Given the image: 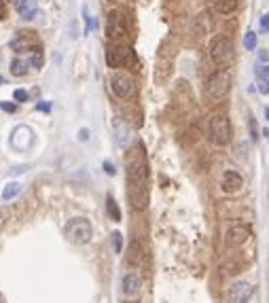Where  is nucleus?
I'll return each mask as SVG.
<instances>
[{
    "instance_id": "nucleus-1",
    "label": "nucleus",
    "mask_w": 269,
    "mask_h": 303,
    "mask_svg": "<svg viewBox=\"0 0 269 303\" xmlns=\"http://www.w3.org/2000/svg\"><path fill=\"white\" fill-rule=\"evenodd\" d=\"M147 181H149V168L142 155H134L128 159V198L132 200L134 208H145L149 202V191H147Z\"/></svg>"
},
{
    "instance_id": "nucleus-2",
    "label": "nucleus",
    "mask_w": 269,
    "mask_h": 303,
    "mask_svg": "<svg viewBox=\"0 0 269 303\" xmlns=\"http://www.w3.org/2000/svg\"><path fill=\"white\" fill-rule=\"evenodd\" d=\"M231 136H233V130H231V121L227 115L217 113L208 119V138L212 145L227 147L231 142Z\"/></svg>"
},
{
    "instance_id": "nucleus-3",
    "label": "nucleus",
    "mask_w": 269,
    "mask_h": 303,
    "mask_svg": "<svg viewBox=\"0 0 269 303\" xmlns=\"http://www.w3.org/2000/svg\"><path fill=\"white\" fill-rule=\"evenodd\" d=\"M210 60L217 64L219 68H227L236 60V47H233V41L229 37H214L210 43Z\"/></svg>"
},
{
    "instance_id": "nucleus-4",
    "label": "nucleus",
    "mask_w": 269,
    "mask_h": 303,
    "mask_svg": "<svg viewBox=\"0 0 269 303\" xmlns=\"http://www.w3.org/2000/svg\"><path fill=\"white\" fill-rule=\"evenodd\" d=\"M64 236L68 238V242H73L77 246H83L87 244L89 240H92L94 236V227L92 223H89V219L85 217H75V219H70L64 227Z\"/></svg>"
},
{
    "instance_id": "nucleus-5",
    "label": "nucleus",
    "mask_w": 269,
    "mask_h": 303,
    "mask_svg": "<svg viewBox=\"0 0 269 303\" xmlns=\"http://www.w3.org/2000/svg\"><path fill=\"white\" fill-rule=\"evenodd\" d=\"M231 89V73L227 68H219L206 81V96L210 100H223Z\"/></svg>"
},
{
    "instance_id": "nucleus-6",
    "label": "nucleus",
    "mask_w": 269,
    "mask_h": 303,
    "mask_svg": "<svg viewBox=\"0 0 269 303\" xmlns=\"http://www.w3.org/2000/svg\"><path fill=\"white\" fill-rule=\"evenodd\" d=\"M130 32V24H128V15L121 9H113L106 17V34L113 43H121Z\"/></svg>"
},
{
    "instance_id": "nucleus-7",
    "label": "nucleus",
    "mask_w": 269,
    "mask_h": 303,
    "mask_svg": "<svg viewBox=\"0 0 269 303\" xmlns=\"http://www.w3.org/2000/svg\"><path fill=\"white\" fill-rule=\"evenodd\" d=\"M130 62H136L134 51L130 47H125L121 43H113L106 49V64L111 68H125V66H130Z\"/></svg>"
},
{
    "instance_id": "nucleus-8",
    "label": "nucleus",
    "mask_w": 269,
    "mask_h": 303,
    "mask_svg": "<svg viewBox=\"0 0 269 303\" xmlns=\"http://www.w3.org/2000/svg\"><path fill=\"white\" fill-rule=\"evenodd\" d=\"M248 238H250V227L244 225V223H233L225 234V246L227 248H240L248 242Z\"/></svg>"
},
{
    "instance_id": "nucleus-9",
    "label": "nucleus",
    "mask_w": 269,
    "mask_h": 303,
    "mask_svg": "<svg viewBox=\"0 0 269 303\" xmlns=\"http://www.w3.org/2000/svg\"><path fill=\"white\" fill-rule=\"evenodd\" d=\"M253 295H255V287L246 280L233 282L227 289V297H229L231 303H248L250 299H253Z\"/></svg>"
},
{
    "instance_id": "nucleus-10",
    "label": "nucleus",
    "mask_w": 269,
    "mask_h": 303,
    "mask_svg": "<svg viewBox=\"0 0 269 303\" xmlns=\"http://www.w3.org/2000/svg\"><path fill=\"white\" fill-rule=\"evenodd\" d=\"M111 89H113V94L117 98L125 100V98H130L134 94V79L128 73H115L111 77Z\"/></svg>"
},
{
    "instance_id": "nucleus-11",
    "label": "nucleus",
    "mask_w": 269,
    "mask_h": 303,
    "mask_svg": "<svg viewBox=\"0 0 269 303\" xmlns=\"http://www.w3.org/2000/svg\"><path fill=\"white\" fill-rule=\"evenodd\" d=\"M32 140H34V132L28 126H20L11 134V147L17 151H26L32 145Z\"/></svg>"
},
{
    "instance_id": "nucleus-12",
    "label": "nucleus",
    "mask_w": 269,
    "mask_h": 303,
    "mask_svg": "<svg viewBox=\"0 0 269 303\" xmlns=\"http://www.w3.org/2000/svg\"><path fill=\"white\" fill-rule=\"evenodd\" d=\"M242 187H244V178H242L240 172H236V170H227V172L223 174V178H221V189H223L225 193H229V195L240 193Z\"/></svg>"
},
{
    "instance_id": "nucleus-13",
    "label": "nucleus",
    "mask_w": 269,
    "mask_h": 303,
    "mask_svg": "<svg viewBox=\"0 0 269 303\" xmlns=\"http://www.w3.org/2000/svg\"><path fill=\"white\" fill-rule=\"evenodd\" d=\"M32 34L34 32H20V37L11 41V49L15 53H28V51L32 53L34 49H39V43H37V39H34Z\"/></svg>"
},
{
    "instance_id": "nucleus-14",
    "label": "nucleus",
    "mask_w": 269,
    "mask_h": 303,
    "mask_svg": "<svg viewBox=\"0 0 269 303\" xmlns=\"http://www.w3.org/2000/svg\"><path fill=\"white\" fill-rule=\"evenodd\" d=\"M140 287H142V282H140V276L136 272H130V274L123 276V293L128 297H136L140 293Z\"/></svg>"
},
{
    "instance_id": "nucleus-15",
    "label": "nucleus",
    "mask_w": 269,
    "mask_h": 303,
    "mask_svg": "<svg viewBox=\"0 0 269 303\" xmlns=\"http://www.w3.org/2000/svg\"><path fill=\"white\" fill-rule=\"evenodd\" d=\"M210 5L221 15H231L238 11V0H210Z\"/></svg>"
},
{
    "instance_id": "nucleus-16",
    "label": "nucleus",
    "mask_w": 269,
    "mask_h": 303,
    "mask_svg": "<svg viewBox=\"0 0 269 303\" xmlns=\"http://www.w3.org/2000/svg\"><path fill=\"white\" fill-rule=\"evenodd\" d=\"M17 11H20V15L24 17V20H32V17L39 13V5H37V0H20Z\"/></svg>"
},
{
    "instance_id": "nucleus-17",
    "label": "nucleus",
    "mask_w": 269,
    "mask_h": 303,
    "mask_svg": "<svg viewBox=\"0 0 269 303\" xmlns=\"http://www.w3.org/2000/svg\"><path fill=\"white\" fill-rule=\"evenodd\" d=\"M28 68H30V62H26V60H22V58H15L13 62H11V75L13 77H24V75H28Z\"/></svg>"
},
{
    "instance_id": "nucleus-18",
    "label": "nucleus",
    "mask_w": 269,
    "mask_h": 303,
    "mask_svg": "<svg viewBox=\"0 0 269 303\" xmlns=\"http://www.w3.org/2000/svg\"><path fill=\"white\" fill-rule=\"evenodd\" d=\"M106 212H109V217H111L115 223L121 221V208H119V204L115 202L113 195H109V198H106Z\"/></svg>"
},
{
    "instance_id": "nucleus-19",
    "label": "nucleus",
    "mask_w": 269,
    "mask_h": 303,
    "mask_svg": "<svg viewBox=\"0 0 269 303\" xmlns=\"http://www.w3.org/2000/svg\"><path fill=\"white\" fill-rule=\"evenodd\" d=\"M115 130H117V140L121 142V145H128V134H130V128H128V123H125L123 119H117L115 121Z\"/></svg>"
},
{
    "instance_id": "nucleus-20",
    "label": "nucleus",
    "mask_w": 269,
    "mask_h": 303,
    "mask_svg": "<svg viewBox=\"0 0 269 303\" xmlns=\"http://www.w3.org/2000/svg\"><path fill=\"white\" fill-rule=\"evenodd\" d=\"M20 191H22V185H20V183H9V185L5 187V191H3V200H5V202L13 200Z\"/></svg>"
},
{
    "instance_id": "nucleus-21",
    "label": "nucleus",
    "mask_w": 269,
    "mask_h": 303,
    "mask_svg": "<svg viewBox=\"0 0 269 303\" xmlns=\"http://www.w3.org/2000/svg\"><path fill=\"white\" fill-rule=\"evenodd\" d=\"M30 66L32 68H43V51H41V47L39 49H34L32 53H30Z\"/></svg>"
},
{
    "instance_id": "nucleus-22",
    "label": "nucleus",
    "mask_w": 269,
    "mask_h": 303,
    "mask_svg": "<svg viewBox=\"0 0 269 303\" xmlns=\"http://www.w3.org/2000/svg\"><path fill=\"white\" fill-rule=\"evenodd\" d=\"M244 47L248 51H255L257 49V32H246V37H244Z\"/></svg>"
},
{
    "instance_id": "nucleus-23",
    "label": "nucleus",
    "mask_w": 269,
    "mask_h": 303,
    "mask_svg": "<svg viewBox=\"0 0 269 303\" xmlns=\"http://www.w3.org/2000/svg\"><path fill=\"white\" fill-rule=\"evenodd\" d=\"M113 244H115V253H121V248H123V236L119 234V231H115V234H113Z\"/></svg>"
},
{
    "instance_id": "nucleus-24",
    "label": "nucleus",
    "mask_w": 269,
    "mask_h": 303,
    "mask_svg": "<svg viewBox=\"0 0 269 303\" xmlns=\"http://www.w3.org/2000/svg\"><path fill=\"white\" fill-rule=\"evenodd\" d=\"M248 128H250V138H253V140L257 142V140H259V128H257V121H255V119H250Z\"/></svg>"
},
{
    "instance_id": "nucleus-25",
    "label": "nucleus",
    "mask_w": 269,
    "mask_h": 303,
    "mask_svg": "<svg viewBox=\"0 0 269 303\" xmlns=\"http://www.w3.org/2000/svg\"><path fill=\"white\" fill-rule=\"evenodd\" d=\"M267 32H269V13L261 17V34H267Z\"/></svg>"
},
{
    "instance_id": "nucleus-26",
    "label": "nucleus",
    "mask_w": 269,
    "mask_h": 303,
    "mask_svg": "<svg viewBox=\"0 0 269 303\" xmlns=\"http://www.w3.org/2000/svg\"><path fill=\"white\" fill-rule=\"evenodd\" d=\"M13 98H15L17 102H26V100H28V92H24V89H15Z\"/></svg>"
},
{
    "instance_id": "nucleus-27",
    "label": "nucleus",
    "mask_w": 269,
    "mask_h": 303,
    "mask_svg": "<svg viewBox=\"0 0 269 303\" xmlns=\"http://www.w3.org/2000/svg\"><path fill=\"white\" fill-rule=\"evenodd\" d=\"M257 75H259V79H265V81H269V64L261 66V68L257 70Z\"/></svg>"
},
{
    "instance_id": "nucleus-28",
    "label": "nucleus",
    "mask_w": 269,
    "mask_h": 303,
    "mask_svg": "<svg viewBox=\"0 0 269 303\" xmlns=\"http://www.w3.org/2000/svg\"><path fill=\"white\" fill-rule=\"evenodd\" d=\"M259 92H261L263 96H269V81L261 79V83H259Z\"/></svg>"
},
{
    "instance_id": "nucleus-29",
    "label": "nucleus",
    "mask_w": 269,
    "mask_h": 303,
    "mask_svg": "<svg viewBox=\"0 0 269 303\" xmlns=\"http://www.w3.org/2000/svg\"><path fill=\"white\" fill-rule=\"evenodd\" d=\"M102 166H104V172L109 174V176H115V174H117V170H115V166H113L111 162H104Z\"/></svg>"
},
{
    "instance_id": "nucleus-30",
    "label": "nucleus",
    "mask_w": 269,
    "mask_h": 303,
    "mask_svg": "<svg viewBox=\"0 0 269 303\" xmlns=\"http://www.w3.org/2000/svg\"><path fill=\"white\" fill-rule=\"evenodd\" d=\"M7 219H9V210L3 208V210H0V227H3V225L7 223Z\"/></svg>"
},
{
    "instance_id": "nucleus-31",
    "label": "nucleus",
    "mask_w": 269,
    "mask_h": 303,
    "mask_svg": "<svg viewBox=\"0 0 269 303\" xmlns=\"http://www.w3.org/2000/svg\"><path fill=\"white\" fill-rule=\"evenodd\" d=\"M79 138H81L83 142H85V140H89V130H81V132H79Z\"/></svg>"
},
{
    "instance_id": "nucleus-32",
    "label": "nucleus",
    "mask_w": 269,
    "mask_h": 303,
    "mask_svg": "<svg viewBox=\"0 0 269 303\" xmlns=\"http://www.w3.org/2000/svg\"><path fill=\"white\" fill-rule=\"evenodd\" d=\"M259 58H261L263 62H267V60H269V53H267V51H261V53H259Z\"/></svg>"
},
{
    "instance_id": "nucleus-33",
    "label": "nucleus",
    "mask_w": 269,
    "mask_h": 303,
    "mask_svg": "<svg viewBox=\"0 0 269 303\" xmlns=\"http://www.w3.org/2000/svg\"><path fill=\"white\" fill-rule=\"evenodd\" d=\"M265 119L269 121V106H267V109H265Z\"/></svg>"
},
{
    "instance_id": "nucleus-34",
    "label": "nucleus",
    "mask_w": 269,
    "mask_h": 303,
    "mask_svg": "<svg viewBox=\"0 0 269 303\" xmlns=\"http://www.w3.org/2000/svg\"><path fill=\"white\" fill-rule=\"evenodd\" d=\"M0 303H7V301H5V297H3V295H0Z\"/></svg>"
},
{
    "instance_id": "nucleus-35",
    "label": "nucleus",
    "mask_w": 269,
    "mask_h": 303,
    "mask_svg": "<svg viewBox=\"0 0 269 303\" xmlns=\"http://www.w3.org/2000/svg\"><path fill=\"white\" fill-rule=\"evenodd\" d=\"M267 138H269V136H267Z\"/></svg>"
}]
</instances>
